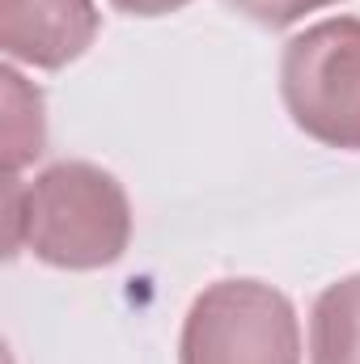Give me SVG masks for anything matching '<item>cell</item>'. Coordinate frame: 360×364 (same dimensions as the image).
<instances>
[{
    "mask_svg": "<svg viewBox=\"0 0 360 364\" xmlns=\"http://www.w3.org/2000/svg\"><path fill=\"white\" fill-rule=\"evenodd\" d=\"M132 203L123 182L90 161H55L34 182L9 178V250H30L47 267L97 272L123 259Z\"/></svg>",
    "mask_w": 360,
    "mask_h": 364,
    "instance_id": "obj_1",
    "label": "cell"
},
{
    "mask_svg": "<svg viewBox=\"0 0 360 364\" xmlns=\"http://www.w3.org/2000/svg\"><path fill=\"white\" fill-rule=\"evenodd\" d=\"M179 364H301L292 301L263 279L208 284L186 309Z\"/></svg>",
    "mask_w": 360,
    "mask_h": 364,
    "instance_id": "obj_2",
    "label": "cell"
},
{
    "mask_svg": "<svg viewBox=\"0 0 360 364\" xmlns=\"http://www.w3.org/2000/svg\"><path fill=\"white\" fill-rule=\"evenodd\" d=\"M280 93L309 140L360 153V17H327L297 34L280 60Z\"/></svg>",
    "mask_w": 360,
    "mask_h": 364,
    "instance_id": "obj_3",
    "label": "cell"
},
{
    "mask_svg": "<svg viewBox=\"0 0 360 364\" xmlns=\"http://www.w3.org/2000/svg\"><path fill=\"white\" fill-rule=\"evenodd\" d=\"M97 38L93 0H4L0 43L4 55L30 68H64Z\"/></svg>",
    "mask_w": 360,
    "mask_h": 364,
    "instance_id": "obj_4",
    "label": "cell"
},
{
    "mask_svg": "<svg viewBox=\"0 0 360 364\" xmlns=\"http://www.w3.org/2000/svg\"><path fill=\"white\" fill-rule=\"evenodd\" d=\"M309 364H360V272L322 288L314 301Z\"/></svg>",
    "mask_w": 360,
    "mask_h": 364,
    "instance_id": "obj_5",
    "label": "cell"
},
{
    "mask_svg": "<svg viewBox=\"0 0 360 364\" xmlns=\"http://www.w3.org/2000/svg\"><path fill=\"white\" fill-rule=\"evenodd\" d=\"M0 81H4V166H9V178H17V170L30 166L47 144L43 93L26 85V77L13 68H4Z\"/></svg>",
    "mask_w": 360,
    "mask_h": 364,
    "instance_id": "obj_6",
    "label": "cell"
},
{
    "mask_svg": "<svg viewBox=\"0 0 360 364\" xmlns=\"http://www.w3.org/2000/svg\"><path fill=\"white\" fill-rule=\"evenodd\" d=\"M225 4H233L238 13H246L250 21H259L268 30H284V26L301 21L305 13H318V9L339 4V0H225Z\"/></svg>",
    "mask_w": 360,
    "mask_h": 364,
    "instance_id": "obj_7",
    "label": "cell"
},
{
    "mask_svg": "<svg viewBox=\"0 0 360 364\" xmlns=\"http://www.w3.org/2000/svg\"><path fill=\"white\" fill-rule=\"evenodd\" d=\"M110 4L123 9V13H136V17H162V13H174L191 0H110Z\"/></svg>",
    "mask_w": 360,
    "mask_h": 364,
    "instance_id": "obj_8",
    "label": "cell"
}]
</instances>
